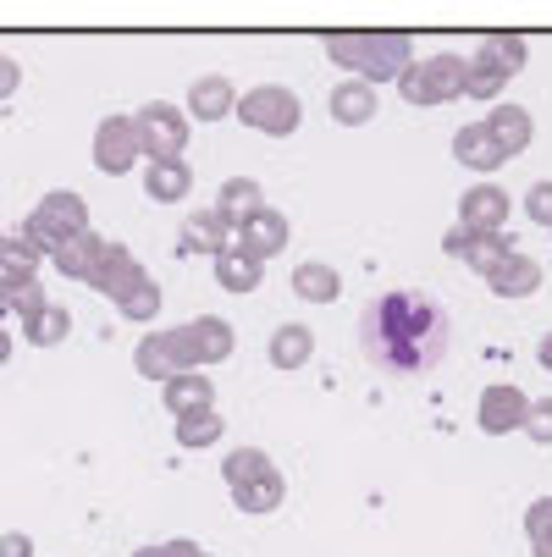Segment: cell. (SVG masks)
I'll use <instances>...</instances> for the list:
<instances>
[{
	"mask_svg": "<svg viewBox=\"0 0 552 557\" xmlns=\"http://www.w3.org/2000/svg\"><path fill=\"white\" fill-rule=\"evenodd\" d=\"M287 244H293V226H287V215H282V210H271V205H266L255 221H244V226H238V249H249L260 265H266V260H277Z\"/></svg>",
	"mask_w": 552,
	"mask_h": 557,
	"instance_id": "obj_14",
	"label": "cell"
},
{
	"mask_svg": "<svg viewBox=\"0 0 552 557\" xmlns=\"http://www.w3.org/2000/svg\"><path fill=\"white\" fill-rule=\"evenodd\" d=\"M442 249H447L453 260H464L476 276H492V271L514 255L508 232H464V226H453V232L442 237Z\"/></svg>",
	"mask_w": 552,
	"mask_h": 557,
	"instance_id": "obj_10",
	"label": "cell"
},
{
	"mask_svg": "<svg viewBox=\"0 0 552 557\" xmlns=\"http://www.w3.org/2000/svg\"><path fill=\"white\" fill-rule=\"evenodd\" d=\"M492 138H498V149L503 154H525L530 149V138H536V116L525 111V106H508V100H498L492 111H487V122H481Z\"/></svg>",
	"mask_w": 552,
	"mask_h": 557,
	"instance_id": "obj_19",
	"label": "cell"
},
{
	"mask_svg": "<svg viewBox=\"0 0 552 557\" xmlns=\"http://www.w3.org/2000/svg\"><path fill=\"white\" fill-rule=\"evenodd\" d=\"M277 463L260 453V447H232L226 458H221V481L238 492V486H249V481H260V474H271Z\"/></svg>",
	"mask_w": 552,
	"mask_h": 557,
	"instance_id": "obj_32",
	"label": "cell"
},
{
	"mask_svg": "<svg viewBox=\"0 0 552 557\" xmlns=\"http://www.w3.org/2000/svg\"><path fill=\"white\" fill-rule=\"evenodd\" d=\"M23 89V66H17V55H0V100H12Z\"/></svg>",
	"mask_w": 552,
	"mask_h": 557,
	"instance_id": "obj_39",
	"label": "cell"
},
{
	"mask_svg": "<svg viewBox=\"0 0 552 557\" xmlns=\"http://www.w3.org/2000/svg\"><path fill=\"white\" fill-rule=\"evenodd\" d=\"M226 221L216 215V210H188L183 215V226H177V249L183 255H210V260H221L232 244H226Z\"/></svg>",
	"mask_w": 552,
	"mask_h": 557,
	"instance_id": "obj_16",
	"label": "cell"
},
{
	"mask_svg": "<svg viewBox=\"0 0 552 557\" xmlns=\"http://www.w3.org/2000/svg\"><path fill=\"white\" fill-rule=\"evenodd\" d=\"M50 298H45V282L39 276H28V282H12V314H23V321H28V314H39Z\"/></svg>",
	"mask_w": 552,
	"mask_h": 557,
	"instance_id": "obj_37",
	"label": "cell"
},
{
	"mask_svg": "<svg viewBox=\"0 0 552 557\" xmlns=\"http://www.w3.org/2000/svg\"><path fill=\"white\" fill-rule=\"evenodd\" d=\"M216 282H221V293H255V287L266 282V265H260L249 249L232 244V249L216 260Z\"/></svg>",
	"mask_w": 552,
	"mask_h": 557,
	"instance_id": "obj_28",
	"label": "cell"
},
{
	"mask_svg": "<svg viewBox=\"0 0 552 557\" xmlns=\"http://www.w3.org/2000/svg\"><path fill=\"white\" fill-rule=\"evenodd\" d=\"M327 55L365 84H398L415 66V39L409 34H327Z\"/></svg>",
	"mask_w": 552,
	"mask_h": 557,
	"instance_id": "obj_2",
	"label": "cell"
},
{
	"mask_svg": "<svg viewBox=\"0 0 552 557\" xmlns=\"http://www.w3.org/2000/svg\"><path fill=\"white\" fill-rule=\"evenodd\" d=\"M111 304H116L122 321H155V314H161V282H155L144 265H133V276L111 293Z\"/></svg>",
	"mask_w": 552,
	"mask_h": 557,
	"instance_id": "obj_21",
	"label": "cell"
},
{
	"mask_svg": "<svg viewBox=\"0 0 552 557\" xmlns=\"http://www.w3.org/2000/svg\"><path fill=\"white\" fill-rule=\"evenodd\" d=\"M77 232H89V205H84V194H72V188L45 194L28 210V221H23V237H28L39 255H56L66 237H77Z\"/></svg>",
	"mask_w": 552,
	"mask_h": 557,
	"instance_id": "obj_4",
	"label": "cell"
},
{
	"mask_svg": "<svg viewBox=\"0 0 552 557\" xmlns=\"http://www.w3.org/2000/svg\"><path fill=\"white\" fill-rule=\"evenodd\" d=\"M133 265H138V260H133V249H127V244H106V255H100V271L89 276V287L111 298V293H116V287L133 276Z\"/></svg>",
	"mask_w": 552,
	"mask_h": 557,
	"instance_id": "obj_33",
	"label": "cell"
},
{
	"mask_svg": "<svg viewBox=\"0 0 552 557\" xmlns=\"http://www.w3.org/2000/svg\"><path fill=\"white\" fill-rule=\"evenodd\" d=\"M161 404H167V414H172V420H183V414L216 409V386H210V375H205V370H188V375H172V381H167Z\"/></svg>",
	"mask_w": 552,
	"mask_h": 557,
	"instance_id": "obj_24",
	"label": "cell"
},
{
	"mask_svg": "<svg viewBox=\"0 0 552 557\" xmlns=\"http://www.w3.org/2000/svg\"><path fill=\"white\" fill-rule=\"evenodd\" d=\"M525 409H530V397L503 381V386H487V392H481L476 420H481L487 436H514V431H525Z\"/></svg>",
	"mask_w": 552,
	"mask_h": 557,
	"instance_id": "obj_12",
	"label": "cell"
},
{
	"mask_svg": "<svg viewBox=\"0 0 552 557\" xmlns=\"http://www.w3.org/2000/svg\"><path fill=\"white\" fill-rule=\"evenodd\" d=\"M188 337H194L199 364H226L232 348H238V332H232V321H221V314H199V321H188Z\"/></svg>",
	"mask_w": 552,
	"mask_h": 557,
	"instance_id": "obj_27",
	"label": "cell"
},
{
	"mask_svg": "<svg viewBox=\"0 0 552 557\" xmlns=\"http://www.w3.org/2000/svg\"><path fill=\"white\" fill-rule=\"evenodd\" d=\"M525 215H530L536 226L552 232V183H530V194H525Z\"/></svg>",
	"mask_w": 552,
	"mask_h": 557,
	"instance_id": "obj_38",
	"label": "cell"
},
{
	"mask_svg": "<svg viewBox=\"0 0 552 557\" xmlns=\"http://www.w3.org/2000/svg\"><path fill=\"white\" fill-rule=\"evenodd\" d=\"M133 370L155 386H167L172 375H188L199 370V354H194V337L188 326H172V332H149L138 348H133Z\"/></svg>",
	"mask_w": 552,
	"mask_h": 557,
	"instance_id": "obj_8",
	"label": "cell"
},
{
	"mask_svg": "<svg viewBox=\"0 0 552 557\" xmlns=\"http://www.w3.org/2000/svg\"><path fill=\"white\" fill-rule=\"evenodd\" d=\"M232 116L255 133H266V138H293L298 122H304V100L287 84H255L249 95H238V111Z\"/></svg>",
	"mask_w": 552,
	"mask_h": 557,
	"instance_id": "obj_6",
	"label": "cell"
},
{
	"mask_svg": "<svg viewBox=\"0 0 552 557\" xmlns=\"http://www.w3.org/2000/svg\"><path fill=\"white\" fill-rule=\"evenodd\" d=\"M287 282H293L298 304H338V298H343V276H338V265H327V260H298Z\"/></svg>",
	"mask_w": 552,
	"mask_h": 557,
	"instance_id": "obj_26",
	"label": "cell"
},
{
	"mask_svg": "<svg viewBox=\"0 0 552 557\" xmlns=\"http://www.w3.org/2000/svg\"><path fill=\"white\" fill-rule=\"evenodd\" d=\"M23 337H28V348H61L72 337V309L50 298L39 314H28V321H23Z\"/></svg>",
	"mask_w": 552,
	"mask_h": 557,
	"instance_id": "obj_29",
	"label": "cell"
},
{
	"mask_svg": "<svg viewBox=\"0 0 552 557\" xmlns=\"http://www.w3.org/2000/svg\"><path fill=\"white\" fill-rule=\"evenodd\" d=\"M541 282H547L541 260H536V255H519V249L487 276V287H492L498 298H530V293H541Z\"/></svg>",
	"mask_w": 552,
	"mask_h": 557,
	"instance_id": "obj_22",
	"label": "cell"
},
{
	"mask_svg": "<svg viewBox=\"0 0 552 557\" xmlns=\"http://www.w3.org/2000/svg\"><path fill=\"white\" fill-rule=\"evenodd\" d=\"M205 557H210V552H205Z\"/></svg>",
	"mask_w": 552,
	"mask_h": 557,
	"instance_id": "obj_45",
	"label": "cell"
},
{
	"mask_svg": "<svg viewBox=\"0 0 552 557\" xmlns=\"http://www.w3.org/2000/svg\"><path fill=\"white\" fill-rule=\"evenodd\" d=\"M536 364H541V370H552V332L536 343Z\"/></svg>",
	"mask_w": 552,
	"mask_h": 557,
	"instance_id": "obj_41",
	"label": "cell"
},
{
	"mask_svg": "<svg viewBox=\"0 0 552 557\" xmlns=\"http://www.w3.org/2000/svg\"><path fill=\"white\" fill-rule=\"evenodd\" d=\"M508 210H514V199H508L503 183H469L458 194V226L464 232H503Z\"/></svg>",
	"mask_w": 552,
	"mask_h": 557,
	"instance_id": "obj_11",
	"label": "cell"
},
{
	"mask_svg": "<svg viewBox=\"0 0 552 557\" xmlns=\"http://www.w3.org/2000/svg\"><path fill=\"white\" fill-rule=\"evenodd\" d=\"M525 541H530V557H552V497H536L525 508Z\"/></svg>",
	"mask_w": 552,
	"mask_h": 557,
	"instance_id": "obj_35",
	"label": "cell"
},
{
	"mask_svg": "<svg viewBox=\"0 0 552 557\" xmlns=\"http://www.w3.org/2000/svg\"><path fill=\"white\" fill-rule=\"evenodd\" d=\"M447 343H453L447 309L420 287L376 293L359 314V348L392 381H426L431 370H442Z\"/></svg>",
	"mask_w": 552,
	"mask_h": 557,
	"instance_id": "obj_1",
	"label": "cell"
},
{
	"mask_svg": "<svg viewBox=\"0 0 552 557\" xmlns=\"http://www.w3.org/2000/svg\"><path fill=\"white\" fill-rule=\"evenodd\" d=\"M12 354H17L12 348V332H7V321H0V364H12Z\"/></svg>",
	"mask_w": 552,
	"mask_h": 557,
	"instance_id": "obj_42",
	"label": "cell"
},
{
	"mask_svg": "<svg viewBox=\"0 0 552 557\" xmlns=\"http://www.w3.org/2000/svg\"><path fill=\"white\" fill-rule=\"evenodd\" d=\"M210 210H216V215H221V221H226L232 232H238L244 221H255V215L266 210V188H260L255 177H226Z\"/></svg>",
	"mask_w": 552,
	"mask_h": 557,
	"instance_id": "obj_18",
	"label": "cell"
},
{
	"mask_svg": "<svg viewBox=\"0 0 552 557\" xmlns=\"http://www.w3.org/2000/svg\"><path fill=\"white\" fill-rule=\"evenodd\" d=\"M469 61V77H464V100H498L508 89V77L525 72L530 61V45L525 34H487L476 50L464 55Z\"/></svg>",
	"mask_w": 552,
	"mask_h": 557,
	"instance_id": "obj_3",
	"label": "cell"
},
{
	"mask_svg": "<svg viewBox=\"0 0 552 557\" xmlns=\"http://www.w3.org/2000/svg\"><path fill=\"white\" fill-rule=\"evenodd\" d=\"M232 503H238L244 513H255V519L277 513V508L287 503V481H282V469H271V474H260V481L238 486V492H232Z\"/></svg>",
	"mask_w": 552,
	"mask_h": 557,
	"instance_id": "obj_30",
	"label": "cell"
},
{
	"mask_svg": "<svg viewBox=\"0 0 552 557\" xmlns=\"http://www.w3.org/2000/svg\"><path fill=\"white\" fill-rule=\"evenodd\" d=\"M464 77H469V61L453 55V50H442V55L415 61V66L398 77V95H404L409 106H420V111L453 106V100H464Z\"/></svg>",
	"mask_w": 552,
	"mask_h": 557,
	"instance_id": "obj_5",
	"label": "cell"
},
{
	"mask_svg": "<svg viewBox=\"0 0 552 557\" xmlns=\"http://www.w3.org/2000/svg\"><path fill=\"white\" fill-rule=\"evenodd\" d=\"M0 557H34V535H23V530L0 535Z\"/></svg>",
	"mask_w": 552,
	"mask_h": 557,
	"instance_id": "obj_40",
	"label": "cell"
},
{
	"mask_svg": "<svg viewBox=\"0 0 552 557\" xmlns=\"http://www.w3.org/2000/svg\"><path fill=\"white\" fill-rule=\"evenodd\" d=\"M453 161H458L464 172H498L508 154L498 149V138H492L481 122H464V127L453 133Z\"/></svg>",
	"mask_w": 552,
	"mask_h": 557,
	"instance_id": "obj_20",
	"label": "cell"
},
{
	"mask_svg": "<svg viewBox=\"0 0 552 557\" xmlns=\"http://www.w3.org/2000/svg\"><path fill=\"white\" fill-rule=\"evenodd\" d=\"M525 431L536 447H552V397H530V409H525Z\"/></svg>",
	"mask_w": 552,
	"mask_h": 557,
	"instance_id": "obj_36",
	"label": "cell"
},
{
	"mask_svg": "<svg viewBox=\"0 0 552 557\" xmlns=\"http://www.w3.org/2000/svg\"><path fill=\"white\" fill-rule=\"evenodd\" d=\"M238 111V84H232L226 72H205L188 84V116L194 122H226Z\"/></svg>",
	"mask_w": 552,
	"mask_h": 557,
	"instance_id": "obj_13",
	"label": "cell"
},
{
	"mask_svg": "<svg viewBox=\"0 0 552 557\" xmlns=\"http://www.w3.org/2000/svg\"><path fill=\"white\" fill-rule=\"evenodd\" d=\"M39 249L28 244V237H7V249H0V276L7 282H28V276H39Z\"/></svg>",
	"mask_w": 552,
	"mask_h": 557,
	"instance_id": "obj_34",
	"label": "cell"
},
{
	"mask_svg": "<svg viewBox=\"0 0 552 557\" xmlns=\"http://www.w3.org/2000/svg\"><path fill=\"white\" fill-rule=\"evenodd\" d=\"M332 122L338 127H370L376 111H381V95L365 84V77H343V84H332V100H327Z\"/></svg>",
	"mask_w": 552,
	"mask_h": 557,
	"instance_id": "obj_15",
	"label": "cell"
},
{
	"mask_svg": "<svg viewBox=\"0 0 552 557\" xmlns=\"http://www.w3.org/2000/svg\"><path fill=\"white\" fill-rule=\"evenodd\" d=\"M221 436H226L221 409H199V414H183V420H177V447H188V453H205V447H216Z\"/></svg>",
	"mask_w": 552,
	"mask_h": 557,
	"instance_id": "obj_31",
	"label": "cell"
},
{
	"mask_svg": "<svg viewBox=\"0 0 552 557\" xmlns=\"http://www.w3.org/2000/svg\"><path fill=\"white\" fill-rule=\"evenodd\" d=\"M0 249H7V232H0Z\"/></svg>",
	"mask_w": 552,
	"mask_h": 557,
	"instance_id": "obj_44",
	"label": "cell"
},
{
	"mask_svg": "<svg viewBox=\"0 0 552 557\" xmlns=\"http://www.w3.org/2000/svg\"><path fill=\"white\" fill-rule=\"evenodd\" d=\"M138 122V149H144V161H183V149L194 138L188 127V111H177L172 100H149L133 111Z\"/></svg>",
	"mask_w": 552,
	"mask_h": 557,
	"instance_id": "obj_7",
	"label": "cell"
},
{
	"mask_svg": "<svg viewBox=\"0 0 552 557\" xmlns=\"http://www.w3.org/2000/svg\"><path fill=\"white\" fill-rule=\"evenodd\" d=\"M133 557H167V546H138Z\"/></svg>",
	"mask_w": 552,
	"mask_h": 557,
	"instance_id": "obj_43",
	"label": "cell"
},
{
	"mask_svg": "<svg viewBox=\"0 0 552 557\" xmlns=\"http://www.w3.org/2000/svg\"><path fill=\"white\" fill-rule=\"evenodd\" d=\"M95 166L106 177H127L133 166H144V149H138V122L127 111H111L100 127H95Z\"/></svg>",
	"mask_w": 552,
	"mask_h": 557,
	"instance_id": "obj_9",
	"label": "cell"
},
{
	"mask_svg": "<svg viewBox=\"0 0 552 557\" xmlns=\"http://www.w3.org/2000/svg\"><path fill=\"white\" fill-rule=\"evenodd\" d=\"M144 194L155 199V205H183L188 194H194V172H188V161H144Z\"/></svg>",
	"mask_w": 552,
	"mask_h": 557,
	"instance_id": "obj_23",
	"label": "cell"
},
{
	"mask_svg": "<svg viewBox=\"0 0 552 557\" xmlns=\"http://www.w3.org/2000/svg\"><path fill=\"white\" fill-rule=\"evenodd\" d=\"M100 255H106V237L89 226V232L66 237V244L50 255V265H56V276H66V282H89V276L100 271Z\"/></svg>",
	"mask_w": 552,
	"mask_h": 557,
	"instance_id": "obj_17",
	"label": "cell"
},
{
	"mask_svg": "<svg viewBox=\"0 0 552 557\" xmlns=\"http://www.w3.org/2000/svg\"><path fill=\"white\" fill-rule=\"evenodd\" d=\"M266 359H271V370H304L315 359V332L304 321H282L266 343Z\"/></svg>",
	"mask_w": 552,
	"mask_h": 557,
	"instance_id": "obj_25",
	"label": "cell"
}]
</instances>
